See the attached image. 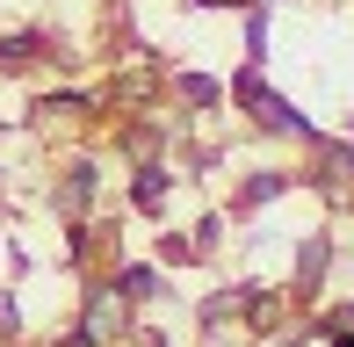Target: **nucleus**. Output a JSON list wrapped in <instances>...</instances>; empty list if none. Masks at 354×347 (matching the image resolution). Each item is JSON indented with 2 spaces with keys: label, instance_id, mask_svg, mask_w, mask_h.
Returning <instances> with one entry per match:
<instances>
[{
  "label": "nucleus",
  "instance_id": "nucleus-9",
  "mask_svg": "<svg viewBox=\"0 0 354 347\" xmlns=\"http://www.w3.org/2000/svg\"><path fill=\"white\" fill-rule=\"evenodd\" d=\"M333 347H354V326H340V340H333Z\"/></svg>",
  "mask_w": 354,
  "mask_h": 347
},
{
  "label": "nucleus",
  "instance_id": "nucleus-6",
  "mask_svg": "<svg viewBox=\"0 0 354 347\" xmlns=\"http://www.w3.org/2000/svg\"><path fill=\"white\" fill-rule=\"evenodd\" d=\"M131 203H138V210H159V203H167V167L145 160V167L131 174Z\"/></svg>",
  "mask_w": 354,
  "mask_h": 347
},
{
  "label": "nucleus",
  "instance_id": "nucleus-7",
  "mask_svg": "<svg viewBox=\"0 0 354 347\" xmlns=\"http://www.w3.org/2000/svg\"><path fill=\"white\" fill-rule=\"evenodd\" d=\"M261 58H268V0L246 15V66H261Z\"/></svg>",
  "mask_w": 354,
  "mask_h": 347
},
{
  "label": "nucleus",
  "instance_id": "nucleus-2",
  "mask_svg": "<svg viewBox=\"0 0 354 347\" xmlns=\"http://www.w3.org/2000/svg\"><path fill=\"white\" fill-rule=\"evenodd\" d=\"M326 261H333V239L311 232V239H304V261H297V297H318V290H326Z\"/></svg>",
  "mask_w": 354,
  "mask_h": 347
},
{
  "label": "nucleus",
  "instance_id": "nucleus-4",
  "mask_svg": "<svg viewBox=\"0 0 354 347\" xmlns=\"http://www.w3.org/2000/svg\"><path fill=\"white\" fill-rule=\"evenodd\" d=\"M109 290H116L123 304H152V297H159V268H152V261H138V268H116V282H109Z\"/></svg>",
  "mask_w": 354,
  "mask_h": 347
},
{
  "label": "nucleus",
  "instance_id": "nucleus-8",
  "mask_svg": "<svg viewBox=\"0 0 354 347\" xmlns=\"http://www.w3.org/2000/svg\"><path fill=\"white\" fill-rule=\"evenodd\" d=\"M181 94H188L196 109H210V102H217V80H203V73H181Z\"/></svg>",
  "mask_w": 354,
  "mask_h": 347
},
{
  "label": "nucleus",
  "instance_id": "nucleus-3",
  "mask_svg": "<svg viewBox=\"0 0 354 347\" xmlns=\"http://www.w3.org/2000/svg\"><path fill=\"white\" fill-rule=\"evenodd\" d=\"M87 203H94V160H73L66 181H58V210H66V217H87Z\"/></svg>",
  "mask_w": 354,
  "mask_h": 347
},
{
  "label": "nucleus",
  "instance_id": "nucleus-5",
  "mask_svg": "<svg viewBox=\"0 0 354 347\" xmlns=\"http://www.w3.org/2000/svg\"><path fill=\"white\" fill-rule=\"evenodd\" d=\"M289 181H297V174H282V167H268V174H253V181L239 188V210H261V203H275V196H282Z\"/></svg>",
  "mask_w": 354,
  "mask_h": 347
},
{
  "label": "nucleus",
  "instance_id": "nucleus-1",
  "mask_svg": "<svg viewBox=\"0 0 354 347\" xmlns=\"http://www.w3.org/2000/svg\"><path fill=\"white\" fill-rule=\"evenodd\" d=\"M232 102L246 109V116L261 123V131H275V138H304V145H311V138H318L311 123L297 116V102H282V94H275V87L261 80V66H246V73H239V80H232Z\"/></svg>",
  "mask_w": 354,
  "mask_h": 347
}]
</instances>
